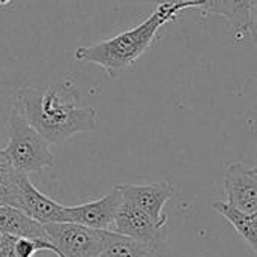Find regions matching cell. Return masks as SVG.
<instances>
[{"mask_svg":"<svg viewBox=\"0 0 257 257\" xmlns=\"http://www.w3.org/2000/svg\"><path fill=\"white\" fill-rule=\"evenodd\" d=\"M12 244H14V238L3 236V241H2V245H0V257H17L14 254Z\"/></svg>","mask_w":257,"mask_h":257,"instance_id":"2e32d148","label":"cell"},{"mask_svg":"<svg viewBox=\"0 0 257 257\" xmlns=\"http://www.w3.org/2000/svg\"><path fill=\"white\" fill-rule=\"evenodd\" d=\"M110 232L140 241L154 242L166 238L161 226L155 224L143 211L122 199Z\"/></svg>","mask_w":257,"mask_h":257,"instance_id":"9c48e42d","label":"cell"},{"mask_svg":"<svg viewBox=\"0 0 257 257\" xmlns=\"http://www.w3.org/2000/svg\"><path fill=\"white\" fill-rule=\"evenodd\" d=\"M50 143L30 126L15 104L9 108L8 116V142L2 149L8 161L21 173H38L53 167L54 157Z\"/></svg>","mask_w":257,"mask_h":257,"instance_id":"3957f363","label":"cell"},{"mask_svg":"<svg viewBox=\"0 0 257 257\" xmlns=\"http://www.w3.org/2000/svg\"><path fill=\"white\" fill-rule=\"evenodd\" d=\"M12 206L41 224L66 221L65 206L42 194L24 173L18 181L17 194Z\"/></svg>","mask_w":257,"mask_h":257,"instance_id":"8992f818","label":"cell"},{"mask_svg":"<svg viewBox=\"0 0 257 257\" xmlns=\"http://www.w3.org/2000/svg\"><path fill=\"white\" fill-rule=\"evenodd\" d=\"M122 199L137 206L143 211L155 224L164 227L167 218L164 215L166 203L176 194L175 187L170 182H154L146 185H136V184H117L114 185Z\"/></svg>","mask_w":257,"mask_h":257,"instance_id":"5b68a950","label":"cell"},{"mask_svg":"<svg viewBox=\"0 0 257 257\" xmlns=\"http://www.w3.org/2000/svg\"><path fill=\"white\" fill-rule=\"evenodd\" d=\"M2 241H3V235H0V245H2Z\"/></svg>","mask_w":257,"mask_h":257,"instance_id":"e0dca14e","label":"cell"},{"mask_svg":"<svg viewBox=\"0 0 257 257\" xmlns=\"http://www.w3.org/2000/svg\"><path fill=\"white\" fill-rule=\"evenodd\" d=\"M21 172H18L3 155L0 149V206L14 205L18 181L21 178Z\"/></svg>","mask_w":257,"mask_h":257,"instance_id":"5bb4252c","label":"cell"},{"mask_svg":"<svg viewBox=\"0 0 257 257\" xmlns=\"http://www.w3.org/2000/svg\"><path fill=\"white\" fill-rule=\"evenodd\" d=\"M98 257H170V251L166 238L154 242H140L110 232L107 245Z\"/></svg>","mask_w":257,"mask_h":257,"instance_id":"8fae6325","label":"cell"},{"mask_svg":"<svg viewBox=\"0 0 257 257\" xmlns=\"http://www.w3.org/2000/svg\"><path fill=\"white\" fill-rule=\"evenodd\" d=\"M185 9L175 5H158L154 12L137 26L126 29L113 38L90 45H80L74 56L80 62L101 66L110 78L125 74L154 44L158 32L175 21Z\"/></svg>","mask_w":257,"mask_h":257,"instance_id":"7a4b0ae2","label":"cell"},{"mask_svg":"<svg viewBox=\"0 0 257 257\" xmlns=\"http://www.w3.org/2000/svg\"><path fill=\"white\" fill-rule=\"evenodd\" d=\"M214 209L223 215L230 226L238 232V235L251 247L253 251L257 250V214L242 212L226 202H215Z\"/></svg>","mask_w":257,"mask_h":257,"instance_id":"4fadbf2b","label":"cell"},{"mask_svg":"<svg viewBox=\"0 0 257 257\" xmlns=\"http://www.w3.org/2000/svg\"><path fill=\"white\" fill-rule=\"evenodd\" d=\"M226 203L247 214H257V169L232 163L223 178Z\"/></svg>","mask_w":257,"mask_h":257,"instance_id":"52a82bcc","label":"cell"},{"mask_svg":"<svg viewBox=\"0 0 257 257\" xmlns=\"http://www.w3.org/2000/svg\"><path fill=\"white\" fill-rule=\"evenodd\" d=\"M122 202L119 190L113 191L98 200H92L77 206H65V215L68 223H75L95 230H110Z\"/></svg>","mask_w":257,"mask_h":257,"instance_id":"ba28073f","label":"cell"},{"mask_svg":"<svg viewBox=\"0 0 257 257\" xmlns=\"http://www.w3.org/2000/svg\"><path fill=\"white\" fill-rule=\"evenodd\" d=\"M14 104L50 145H60L75 134L99 130L98 110L78 105V93L72 83L44 89L23 86L17 90Z\"/></svg>","mask_w":257,"mask_h":257,"instance_id":"6da1fadb","label":"cell"},{"mask_svg":"<svg viewBox=\"0 0 257 257\" xmlns=\"http://www.w3.org/2000/svg\"><path fill=\"white\" fill-rule=\"evenodd\" d=\"M211 12L221 15L238 41L254 35L256 0H212Z\"/></svg>","mask_w":257,"mask_h":257,"instance_id":"30bf717a","label":"cell"},{"mask_svg":"<svg viewBox=\"0 0 257 257\" xmlns=\"http://www.w3.org/2000/svg\"><path fill=\"white\" fill-rule=\"evenodd\" d=\"M0 235L11 238L47 241L44 224L32 220L24 212L9 205L0 206Z\"/></svg>","mask_w":257,"mask_h":257,"instance_id":"7c38bea8","label":"cell"},{"mask_svg":"<svg viewBox=\"0 0 257 257\" xmlns=\"http://www.w3.org/2000/svg\"><path fill=\"white\" fill-rule=\"evenodd\" d=\"M44 230L56 257H98L110 236V230H95L68 221L44 224Z\"/></svg>","mask_w":257,"mask_h":257,"instance_id":"277c9868","label":"cell"},{"mask_svg":"<svg viewBox=\"0 0 257 257\" xmlns=\"http://www.w3.org/2000/svg\"><path fill=\"white\" fill-rule=\"evenodd\" d=\"M154 6L158 5H175L184 9H199L202 12H211L212 0H146Z\"/></svg>","mask_w":257,"mask_h":257,"instance_id":"9a60e30c","label":"cell"}]
</instances>
